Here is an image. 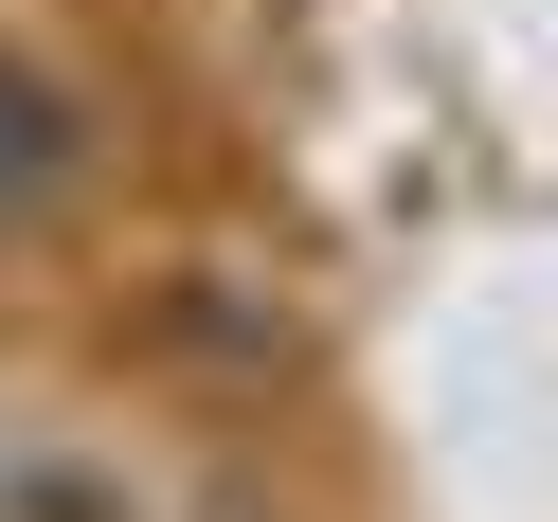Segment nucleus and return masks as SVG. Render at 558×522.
<instances>
[{
  "instance_id": "nucleus-1",
  "label": "nucleus",
  "mask_w": 558,
  "mask_h": 522,
  "mask_svg": "<svg viewBox=\"0 0 558 522\" xmlns=\"http://www.w3.org/2000/svg\"><path fill=\"white\" fill-rule=\"evenodd\" d=\"M0 522H162V486L126 469V450H90V433H0Z\"/></svg>"
},
{
  "instance_id": "nucleus-2",
  "label": "nucleus",
  "mask_w": 558,
  "mask_h": 522,
  "mask_svg": "<svg viewBox=\"0 0 558 522\" xmlns=\"http://www.w3.org/2000/svg\"><path fill=\"white\" fill-rule=\"evenodd\" d=\"M73 181H90V126H73V90L0 54V234H37Z\"/></svg>"
}]
</instances>
